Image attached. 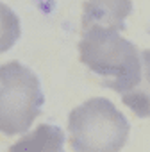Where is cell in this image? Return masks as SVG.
<instances>
[{
  "mask_svg": "<svg viewBox=\"0 0 150 152\" xmlns=\"http://www.w3.org/2000/svg\"><path fill=\"white\" fill-rule=\"evenodd\" d=\"M79 59L95 73L98 81L123 95L130 91L141 77L139 48L113 29H82L79 41Z\"/></svg>",
  "mask_w": 150,
  "mask_h": 152,
  "instance_id": "cell-1",
  "label": "cell"
},
{
  "mask_svg": "<svg viewBox=\"0 0 150 152\" xmlns=\"http://www.w3.org/2000/svg\"><path fill=\"white\" fill-rule=\"evenodd\" d=\"M68 131L73 152H120L130 127L111 100L95 97L70 113Z\"/></svg>",
  "mask_w": 150,
  "mask_h": 152,
  "instance_id": "cell-2",
  "label": "cell"
},
{
  "mask_svg": "<svg viewBox=\"0 0 150 152\" xmlns=\"http://www.w3.org/2000/svg\"><path fill=\"white\" fill-rule=\"evenodd\" d=\"M43 91L36 73L18 61L0 64V132H25L38 118Z\"/></svg>",
  "mask_w": 150,
  "mask_h": 152,
  "instance_id": "cell-3",
  "label": "cell"
},
{
  "mask_svg": "<svg viewBox=\"0 0 150 152\" xmlns=\"http://www.w3.org/2000/svg\"><path fill=\"white\" fill-rule=\"evenodd\" d=\"M132 11V0H86L82 7V29L125 31V20Z\"/></svg>",
  "mask_w": 150,
  "mask_h": 152,
  "instance_id": "cell-4",
  "label": "cell"
},
{
  "mask_svg": "<svg viewBox=\"0 0 150 152\" xmlns=\"http://www.w3.org/2000/svg\"><path fill=\"white\" fill-rule=\"evenodd\" d=\"M63 131L50 124H41L13 143L7 152H63Z\"/></svg>",
  "mask_w": 150,
  "mask_h": 152,
  "instance_id": "cell-5",
  "label": "cell"
},
{
  "mask_svg": "<svg viewBox=\"0 0 150 152\" xmlns=\"http://www.w3.org/2000/svg\"><path fill=\"white\" fill-rule=\"evenodd\" d=\"M122 102L139 118L150 120V50L141 52V77L139 83L122 95Z\"/></svg>",
  "mask_w": 150,
  "mask_h": 152,
  "instance_id": "cell-6",
  "label": "cell"
},
{
  "mask_svg": "<svg viewBox=\"0 0 150 152\" xmlns=\"http://www.w3.org/2000/svg\"><path fill=\"white\" fill-rule=\"evenodd\" d=\"M22 25L16 16V13L0 2V54L7 52L20 38Z\"/></svg>",
  "mask_w": 150,
  "mask_h": 152,
  "instance_id": "cell-7",
  "label": "cell"
}]
</instances>
